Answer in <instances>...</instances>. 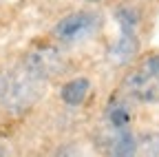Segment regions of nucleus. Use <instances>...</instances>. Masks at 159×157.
Segmentation results:
<instances>
[{"label":"nucleus","mask_w":159,"mask_h":157,"mask_svg":"<svg viewBox=\"0 0 159 157\" xmlns=\"http://www.w3.org/2000/svg\"><path fill=\"white\" fill-rule=\"evenodd\" d=\"M135 157H159V131H152L144 137H137Z\"/></svg>","instance_id":"1a4fd4ad"},{"label":"nucleus","mask_w":159,"mask_h":157,"mask_svg":"<svg viewBox=\"0 0 159 157\" xmlns=\"http://www.w3.org/2000/svg\"><path fill=\"white\" fill-rule=\"evenodd\" d=\"M0 157H9V155H7V153L2 150V146H0Z\"/></svg>","instance_id":"f8f14e48"},{"label":"nucleus","mask_w":159,"mask_h":157,"mask_svg":"<svg viewBox=\"0 0 159 157\" xmlns=\"http://www.w3.org/2000/svg\"><path fill=\"white\" fill-rule=\"evenodd\" d=\"M84 2H91V5H95V2H102V0H84Z\"/></svg>","instance_id":"ddd939ff"},{"label":"nucleus","mask_w":159,"mask_h":157,"mask_svg":"<svg viewBox=\"0 0 159 157\" xmlns=\"http://www.w3.org/2000/svg\"><path fill=\"white\" fill-rule=\"evenodd\" d=\"M93 84L86 75H77L73 80L64 82L62 89H60V100H62L66 106H82L86 102V97L91 93Z\"/></svg>","instance_id":"0eeeda50"},{"label":"nucleus","mask_w":159,"mask_h":157,"mask_svg":"<svg viewBox=\"0 0 159 157\" xmlns=\"http://www.w3.org/2000/svg\"><path fill=\"white\" fill-rule=\"evenodd\" d=\"M139 11L133 5H119L115 9L117 38L106 49V60L113 67L130 64L139 53Z\"/></svg>","instance_id":"f257e3e1"},{"label":"nucleus","mask_w":159,"mask_h":157,"mask_svg":"<svg viewBox=\"0 0 159 157\" xmlns=\"http://www.w3.org/2000/svg\"><path fill=\"white\" fill-rule=\"evenodd\" d=\"M124 91L137 102L159 104V51L139 60L124 75Z\"/></svg>","instance_id":"7ed1b4c3"},{"label":"nucleus","mask_w":159,"mask_h":157,"mask_svg":"<svg viewBox=\"0 0 159 157\" xmlns=\"http://www.w3.org/2000/svg\"><path fill=\"white\" fill-rule=\"evenodd\" d=\"M44 91V80L27 71L22 64H18L9 75H5V86H2V102L9 111L22 113L31 109L38 97Z\"/></svg>","instance_id":"f03ea898"},{"label":"nucleus","mask_w":159,"mask_h":157,"mask_svg":"<svg viewBox=\"0 0 159 157\" xmlns=\"http://www.w3.org/2000/svg\"><path fill=\"white\" fill-rule=\"evenodd\" d=\"M2 86H5V75H0V100H2Z\"/></svg>","instance_id":"9b49d317"},{"label":"nucleus","mask_w":159,"mask_h":157,"mask_svg":"<svg viewBox=\"0 0 159 157\" xmlns=\"http://www.w3.org/2000/svg\"><path fill=\"white\" fill-rule=\"evenodd\" d=\"M51 157H84V155L80 150V146H75V144H62L55 148V153Z\"/></svg>","instance_id":"9d476101"},{"label":"nucleus","mask_w":159,"mask_h":157,"mask_svg":"<svg viewBox=\"0 0 159 157\" xmlns=\"http://www.w3.org/2000/svg\"><path fill=\"white\" fill-rule=\"evenodd\" d=\"M99 27H102V16L97 11H91V9H80V11H73V13H66L64 18H60L55 22L51 35L60 44H80L93 38Z\"/></svg>","instance_id":"20e7f679"},{"label":"nucleus","mask_w":159,"mask_h":157,"mask_svg":"<svg viewBox=\"0 0 159 157\" xmlns=\"http://www.w3.org/2000/svg\"><path fill=\"white\" fill-rule=\"evenodd\" d=\"M104 122L111 133H122L133 128V109L124 97H111L104 109Z\"/></svg>","instance_id":"423d86ee"},{"label":"nucleus","mask_w":159,"mask_h":157,"mask_svg":"<svg viewBox=\"0 0 159 157\" xmlns=\"http://www.w3.org/2000/svg\"><path fill=\"white\" fill-rule=\"evenodd\" d=\"M22 64L27 71H31L33 75H38L40 80H51L55 73H60L64 69V62H62V53H60L55 47H35L31 49L25 58H22Z\"/></svg>","instance_id":"39448f33"},{"label":"nucleus","mask_w":159,"mask_h":157,"mask_svg":"<svg viewBox=\"0 0 159 157\" xmlns=\"http://www.w3.org/2000/svg\"><path fill=\"white\" fill-rule=\"evenodd\" d=\"M137 155V135L133 128L122 133H111L106 146V157H135Z\"/></svg>","instance_id":"6e6552de"}]
</instances>
